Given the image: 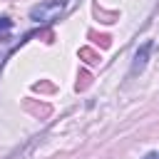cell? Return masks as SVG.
<instances>
[{"mask_svg":"<svg viewBox=\"0 0 159 159\" xmlns=\"http://www.w3.org/2000/svg\"><path fill=\"white\" fill-rule=\"evenodd\" d=\"M10 27H12V22L7 17H0V30H10Z\"/></svg>","mask_w":159,"mask_h":159,"instance_id":"cell-3","label":"cell"},{"mask_svg":"<svg viewBox=\"0 0 159 159\" xmlns=\"http://www.w3.org/2000/svg\"><path fill=\"white\" fill-rule=\"evenodd\" d=\"M152 50H154V42L152 40H147L144 45H139V50L134 52V60H132V67H129V77H137L144 67H147V62H149V55H152Z\"/></svg>","mask_w":159,"mask_h":159,"instance_id":"cell-2","label":"cell"},{"mask_svg":"<svg viewBox=\"0 0 159 159\" xmlns=\"http://www.w3.org/2000/svg\"><path fill=\"white\" fill-rule=\"evenodd\" d=\"M144 159H159V152H149V154H147Z\"/></svg>","mask_w":159,"mask_h":159,"instance_id":"cell-4","label":"cell"},{"mask_svg":"<svg viewBox=\"0 0 159 159\" xmlns=\"http://www.w3.org/2000/svg\"><path fill=\"white\" fill-rule=\"evenodd\" d=\"M72 7V0H42L30 7V20L37 25H50L60 17H65Z\"/></svg>","mask_w":159,"mask_h":159,"instance_id":"cell-1","label":"cell"}]
</instances>
